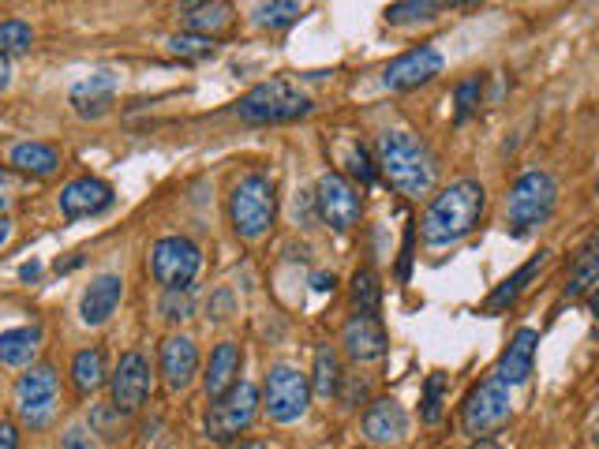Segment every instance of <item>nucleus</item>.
I'll use <instances>...</instances> for the list:
<instances>
[{"instance_id": "33", "label": "nucleus", "mask_w": 599, "mask_h": 449, "mask_svg": "<svg viewBox=\"0 0 599 449\" xmlns=\"http://www.w3.org/2000/svg\"><path fill=\"white\" fill-rule=\"evenodd\" d=\"M169 49L177 53V57H184V60H206V57H214V53H217V45H214V38H206V34L184 31V34H177V38H169Z\"/></svg>"}, {"instance_id": "43", "label": "nucleus", "mask_w": 599, "mask_h": 449, "mask_svg": "<svg viewBox=\"0 0 599 449\" xmlns=\"http://www.w3.org/2000/svg\"><path fill=\"white\" fill-rule=\"evenodd\" d=\"M468 449H506V446H498V442H491V438H476Z\"/></svg>"}, {"instance_id": "9", "label": "nucleus", "mask_w": 599, "mask_h": 449, "mask_svg": "<svg viewBox=\"0 0 599 449\" xmlns=\"http://www.w3.org/2000/svg\"><path fill=\"white\" fill-rule=\"evenodd\" d=\"M307 405H312V382H307L304 371L289 368V363H278L267 374V416L274 424H296L304 419Z\"/></svg>"}, {"instance_id": "8", "label": "nucleus", "mask_w": 599, "mask_h": 449, "mask_svg": "<svg viewBox=\"0 0 599 449\" xmlns=\"http://www.w3.org/2000/svg\"><path fill=\"white\" fill-rule=\"evenodd\" d=\"M259 412V390L251 382H236L222 397H214L211 412H206V438L214 442H236L240 430L251 427Z\"/></svg>"}, {"instance_id": "47", "label": "nucleus", "mask_w": 599, "mask_h": 449, "mask_svg": "<svg viewBox=\"0 0 599 449\" xmlns=\"http://www.w3.org/2000/svg\"><path fill=\"white\" fill-rule=\"evenodd\" d=\"M592 442H596V446H599V416H596V419H592Z\"/></svg>"}, {"instance_id": "46", "label": "nucleus", "mask_w": 599, "mask_h": 449, "mask_svg": "<svg viewBox=\"0 0 599 449\" xmlns=\"http://www.w3.org/2000/svg\"><path fill=\"white\" fill-rule=\"evenodd\" d=\"M236 449H270V446H267V442H240Z\"/></svg>"}, {"instance_id": "14", "label": "nucleus", "mask_w": 599, "mask_h": 449, "mask_svg": "<svg viewBox=\"0 0 599 449\" xmlns=\"http://www.w3.org/2000/svg\"><path fill=\"white\" fill-rule=\"evenodd\" d=\"M344 352L352 356L357 363H371V360H383L386 348H389V337L383 323H378V315H371V311H357V315L344 323Z\"/></svg>"}, {"instance_id": "15", "label": "nucleus", "mask_w": 599, "mask_h": 449, "mask_svg": "<svg viewBox=\"0 0 599 449\" xmlns=\"http://www.w3.org/2000/svg\"><path fill=\"white\" fill-rule=\"evenodd\" d=\"M405 435H408V412L402 401L383 397L364 412V438L371 446L389 449V446L405 442Z\"/></svg>"}, {"instance_id": "6", "label": "nucleus", "mask_w": 599, "mask_h": 449, "mask_svg": "<svg viewBox=\"0 0 599 449\" xmlns=\"http://www.w3.org/2000/svg\"><path fill=\"white\" fill-rule=\"evenodd\" d=\"M510 416H513L510 386H506L498 374H491V379H484L479 386L468 390L465 405H461V430H465L468 438H487Z\"/></svg>"}, {"instance_id": "1", "label": "nucleus", "mask_w": 599, "mask_h": 449, "mask_svg": "<svg viewBox=\"0 0 599 449\" xmlns=\"http://www.w3.org/2000/svg\"><path fill=\"white\" fill-rule=\"evenodd\" d=\"M487 206V191L479 180H457L447 191L431 199V206L420 217V236L428 247H450L465 240L472 228L479 225Z\"/></svg>"}, {"instance_id": "20", "label": "nucleus", "mask_w": 599, "mask_h": 449, "mask_svg": "<svg viewBox=\"0 0 599 449\" xmlns=\"http://www.w3.org/2000/svg\"><path fill=\"white\" fill-rule=\"evenodd\" d=\"M596 289H599V233H592L574 251L569 270H566V289L562 292H566V300H580Z\"/></svg>"}, {"instance_id": "36", "label": "nucleus", "mask_w": 599, "mask_h": 449, "mask_svg": "<svg viewBox=\"0 0 599 449\" xmlns=\"http://www.w3.org/2000/svg\"><path fill=\"white\" fill-rule=\"evenodd\" d=\"M161 315L169 323H180V318L192 315V292L188 289H166V300H161Z\"/></svg>"}, {"instance_id": "3", "label": "nucleus", "mask_w": 599, "mask_h": 449, "mask_svg": "<svg viewBox=\"0 0 599 449\" xmlns=\"http://www.w3.org/2000/svg\"><path fill=\"white\" fill-rule=\"evenodd\" d=\"M558 206V184L551 172H524V177H517V184L510 188V199H506V228H510V236L517 240H524V236H532L540 225L551 222V214H555Z\"/></svg>"}, {"instance_id": "41", "label": "nucleus", "mask_w": 599, "mask_h": 449, "mask_svg": "<svg viewBox=\"0 0 599 449\" xmlns=\"http://www.w3.org/2000/svg\"><path fill=\"white\" fill-rule=\"evenodd\" d=\"M38 273H42V266H38V262H26L23 270H20V278H23V281H38Z\"/></svg>"}, {"instance_id": "25", "label": "nucleus", "mask_w": 599, "mask_h": 449, "mask_svg": "<svg viewBox=\"0 0 599 449\" xmlns=\"http://www.w3.org/2000/svg\"><path fill=\"white\" fill-rule=\"evenodd\" d=\"M8 161L20 172H31V177H53L60 169V154L49 143H15L8 150Z\"/></svg>"}, {"instance_id": "13", "label": "nucleus", "mask_w": 599, "mask_h": 449, "mask_svg": "<svg viewBox=\"0 0 599 449\" xmlns=\"http://www.w3.org/2000/svg\"><path fill=\"white\" fill-rule=\"evenodd\" d=\"M109 390H113V405L116 408L135 412L150 393V363L143 360L139 352H124L121 363H116V371H113Z\"/></svg>"}, {"instance_id": "10", "label": "nucleus", "mask_w": 599, "mask_h": 449, "mask_svg": "<svg viewBox=\"0 0 599 449\" xmlns=\"http://www.w3.org/2000/svg\"><path fill=\"white\" fill-rule=\"evenodd\" d=\"M199 266H203V251L188 236H161L150 251V270L158 278V285L166 289H188Z\"/></svg>"}, {"instance_id": "22", "label": "nucleus", "mask_w": 599, "mask_h": 449, "mask_svg": "<svg viewBox=\"0 0 599 449\" xmlns=\"http://www.w3.org/2000/svg\"><path fill=\"white\" fill-rule=\"evenodd\" d=\"M240 363H244V356H240V345H233V341H222L211 352V368H206L203 374V382H206V397H222L225 390H233L236 386V374H240Z\"/></svg>"}, {"instance_id": "39", "label": "nucleus", "mask_w": 599, "mask_h": 449, "mask_svg": "<svg viewBox=\"0 0 599 449\" xmlns=\"http://www.w3.org/2000/svg\"><path fill=\"white\" fill-rule=\"evenodd\" d=\"M0 449H20V435H15V427L4 424V419H0Z\"/></svg>"}, {"instance_id": "32", "label": "nucleus", "mask_w": 599, "mask_h": 449, "mask_svg": "<svg viewBox=\"0 0 599 449\" xmlns=\"http://www.w3.org/2000/svg\"><path fill=\"white\" fill-rule=\"evenodd\" d=\"M447 390H450V382H447V374L442 371H434L431 379H428V386H423V401H420V419L428 427H434L442 419V405H447Z\"/></svg>"}, {"instance_id": "27", "label": "nucleus", "mask_w": 599, "mask_h": 449, "mask_svg": "<svg viewBox=\"0 0 599 449\" xmlns=\"http://www.w3.org/2000/svg\"><path fill=\"white\" fill-rule=\"evenodd\" d=\"M450 0H394L386 8V23L389 26H416V23H431L447 12Z\"/></svg>"}, {"instance_id": "4", "label": "nucleus", "mask_w": 599, "mask_h": 449, "mask_svg": "<svg viewBox=\"0 0 599 449\" xmlns=\"http://www.w3.org/2000/svg\"><path fill=\"white\" fill-rule=\"evenodd\" d=\"M312 98L304 90H296L285 79H267L259 87H251L248 94L236 102V116L248 124H289L312 116Z\"/></svg>"}, {"instance_id": "24", "label": "nucleus", "mask_w": 599, "mask_h": 449, "mask_svg": "<svg viewBox=\"0 0 599 449\" xmlns=\"http://www.w3.org/2000/svg\"><path fill=\"white\" fill-rule=\"evenodd\" d=\"M42 348V329L38 326H15L0 334V363L4 368H26Z\"/></svg>"}, {"instance_id": "21", "label": "nucleus", "mask_w": 599, "mask_h": 449, "mask_svg": "<svg viewBox=\"0 0 599 449\" xmlns=\"http://www.w3.org/2000/svg\"><path fill=\"white\" fill-rule=\"evenodd\" d=\"M113 98H116V76H113V71H98V76H90V79L71 87V105H76V113L87 116V121L105 116L109 105H113Z\"/></svg>"}, {"instance_id": "16", "label": "nucleus", "mask_w": 599, "mask_h": 449, "mask_svg": "<svg viewBox=\"0 0 599 449\" xmlns=\"http://www.w3.org/2000/svg\"><path fill=\"white\" fill-rule=\"evenodd\" d=\"M113 188L105 184V180H98V177H79V180H71V184L60 191V210H65V217H94V214H102V210L113 206Z\"/></svg>"}, {"instance_id": "44", "label": "nucleus", "mask_w": 599, "mask_h": 449, "mask_svg": "<svg viewBox=\"0 0 599 449\" xmlns=\"http://www.w3.org/2000/svg\"><path fill=\"white\" fill-rule=\"evenodd\" d=\"M8 240H12V225H8L4 217H0V247H4Z\"/></svg>"}, {"instance_id": "12", "label": "nucleus", "mask_w": 599, "mask_h": 449, "mask_svg": "<svg viewBox=\"0 0 599 449\" xmlns=\"http://www.w3.org/2000/svg\"><path fill=\"white\" fill-rule=\"evenodd\" d=\"M442 53L434 45H416V49L402 53L397 60H389L383 68V87L386 90H416L423 82L442 76Z\"/></svg>"}, {"instance_id": "42", "label": "nucleus", "mask_w": 599, "mask_h": 449, "mask_svg": "<svg viewBox=\"0 0 599 449\" xmlns=\"http://www.w3.org/2000/svg\"><path fill=\"white\" fill-rule=\"evenodd\" d=\"M315 289H319V292H330V289H334V273H315Z\"/></svg>"}, {"instance_id": "28", "label": "nucleus", "mask_w": 599, "mask_h": 449, "mask_svg": "<svg viewBox=\"0 0 599 449\" xmlns=\"http://www.w3.org/2000/svg\"><path fill=\"white\" fill-rule=\"evenodd\" d=\"M71 379H76L79 393H94L105 382V352L102 348H83L71 360Z\"/></svg>"}, {"instance_id": "18", "label": "nucleus", "mask_w": 599, "mask_h": 449, "mask_svg": "<svg viewBox=\"0 0 599 449\" xmlns=\"http://www.w3.org/2000/svg\"><path fill=\"white\" fill-rule=\"evenodd\" d=\"M199 371V348L192 337H166L161 345V374H166V386L172 393L188 390L195 382Z\"/></svg>"}, {"instance_id": "35", "label": "nucleus", "mask_w": 599, "mask_h": 449, "mask_svg": "<svg viewBox=\"0 0 599 449\" xmlns=\"http://www.w3.org/2000/svg\"><path fill=\"white\" fill-rule=\"evenodd\" d=\"M479 94H484V79H465V82H461V87H457V98H453V102H457V113H453V121L465 124L468 116L476 113Z\"/></svg>"}, {"instance_id": "17", "label": "nucleus", "mask_w": 599, "mask_h": 449, "mask_svg": "<svg viewBox=\"0 0 599 449\" xmlns=\"http://www.w3.org/2000/svg\"><path fill=\"white\" fill-rule=\"evenodd\" d=\"M124 300V278H116V273H102V278H94L83 292V300H79V318H83L87 326H102L113 318V311L121 307Z\"/></svg>"}, {"instance_id": "26", "label": "nucleus", "mask_w": 599, "mask_h": 449, "mask_svg": "<svg viewBox=\"0 0 599 449\" xmlns=\"http://www.w3.org/2000/svg\"><path fill=\"white\" fill-rule=\"evenodd\" d=\"M229 26H233V4H229V0H206V4H199V8H188V15H184V31L206 34V38L229 31Z\"/></svg>"}, {"instance_id": "23", "label": "nucleus", "mask_w": 599, "mask_h": 449, "mask_svg": "<svg viewBox=\"0 0 599 449\" xmlns=\"http://www.w3.org/2000/svg\"><path fill=\"white\" fill-rule=\"evenodd\" d=\"M547 255H551V251H540V255H532V259L524 262L521 270L513 273V278H506L502 285H498V289L491 292V296H487V304H484V307L491 311V315H498V311H506V307H513L517 300H521L524 292H529V285L535 281V273H540L543 266H547Z\"/></svg>"}, {"instance_id": "34", "label": "nucleus", "mask_w": 599, "mask_h": 449, "mask_svg": "<svg viewBox=\"0 0 599 449\" xmlns=\"http://www.w3.org/2000/svg\"><path fill=\"white\" fill-rule=\"evenodd\" d=\"M34 45V31L23 20L0 23V53H26Z\"/></svg>"}, {"instance_id": "2", "label": "nucleus", "mask_w": 599, "mask_h": 449, "mask_svg": "<svg viewBox=\"0 0 599 449\" xmlns=\"http://www.w3.org/2000/svg\"><path fill=\"white\" fill-rule=\"evenodd\" d=\"M378 172L402 195H428L439 177V165L412 132H383L378 135Z\"/></svg>"}, {"instance_id": "38", "label": "nucleus", "mask_w": 599, "mask_h": 449, "mask_svg": "<svg viewBox=\"0 0 599 449\" xmlns=\"http://www.w3.org/2000/svg\"><path fill=\"white\" fill-rule=\"evenodd\" d=\"M94 430H87V427H71L68 435H65V442H60V449H98L94 446Z\"/></svg>"}, {"instance_id": "40", "label": "nucleus", "mask_w": 599, "mask_h": 449, "mask_svg": "<svg viewBox=\"0 0 599 449\" xmlns=\"http://www.w3.org/2000/svg\"><path fill=\"white\" fill-rule=\"evenodd\" d=\"M12 82V64H8V53H0V90Z\"/></svg>"}, {"instance_id": "5", "label": "nucleus", "mask_w": 599, "mask_h": 449, "mask_svg": "<svg viewBox=\"0 0 599 449\" xmlns=\"http://www.w3.org/2000/svg\"><path fill=\"white\" fill-rule=\"evenodd\" d=\"M274 214H278L274 180H270L267 172H248L229 195V217H233L236 236L262 240V236L270 233V225H274Z\"/></svg>"}, {"instance_id": "7", "label": "nucleus", "mask_w": 599, "mask_h": 449, "mask_svg": "<svg viewBox=\"0 0 599 449\" xmlns=\"http://www.w3.org/2000/svg\"><path fill=\"white\" fill-rule=\"evenodd\" d=\"M57 405H60V382L49 363H38V368H31L15 382V408H20V419L31 430L49 427L53 416H57Z\"/></svg>"}, {"instance_id": "37", "label": "nucleus", "mask_w": 599, "mask_h": 449, "mask_svg": "<svg viewBox=\"0 0 599 449\" xmlns=\"http://www.w3.org/2000/svg\"><path fill=\"white\" fill-rule=\"evenodd\" d=\"M349 177L360 180L364 188L375 184V161H371V154L364 150V146H352V154H349Z\"/></svg>"}, {"instance_id": "48", "label": "nucleus", "mask_w": 599, "mask_h": 449, "mask_svg": "<svg viewBox=\"0 0 599 449\" xmlns=\"http://www.w3.org/2000/svg\"><path fill=\"white\" fill-rule=\"evenodd\" d=\"M199 4H206V0H184V8H199Z\"/></svg>"}, {"instance_id": "45", "label": "nucleus", "mask_w": 599, "mask_h": 449, "mask_svg": "<svg viewBox=\"0 0 599 449\" xmlns=\"http://www.w3.org/2000/svg\"><path fill=\"white\" fill-rule=\"evenodd\" d=\"M588 311H592V315L599 318V289H596V292H588Z\"/></svg>"}, {"instance_id": "11", "label": "nucleus", "mask_w": 599, "mask_h": 449, "mask_svg": "<svg viewBox=\"0 0 599 449\" xmlns=\"http://www.w3.org/2000/svg\"><path fill=\"white\" fill-rule=\"evenodd\" d=\"M315 206H319V217L330 228H352L360 222V214H364V203H360L357 188L349 184V180L341 177V172H326L319 180V191H315Z\"/></svg>"}, {"instance_id": "19", "label": "nucleus", "mask_w": 599, "mask_h": 449, "mask_svg": "<svg viewBox=\"0 0 599 449\" xmlns=\"http://www.w3.org/2000/svg\"><path fill=\"white\" fill-rule=\"evenodd\" d=\"M535 345H540V334H535V329L524 326V329H517V334H513V341L506 345V352L498 356V368H495V374L506 382V386H521V382L532 374Z\"/></svg>"}, {"instance_id": "49", "label": "nucleus", "mask_w": 599, "mask_h": 449, "mask_svg": "<svg viewBox=\"0 0 599 449\" xmlns=\"http://www.w3.org/2000/svg\"><path fill=\"white\" fill-rule=\"evenodd\" d=\"M457 4H472V0H457Z\"/></svg>"}, {"instance_id": "29", "label": "nucleus", "mask_w": 599, "mask_h": 449, "mask_svg": "<svg viewBox=\"0 0 599 449\" xmlns=\"http://www.w3.org/2000/svg\"><path fill=\"white\" fill-rule=\"evenodd\" d=\"M312 386L319 397H338V390H341V360H338V352H334L330 345H323L319 352H315V374H312Z\"/></svg>"}, {"instance_id": "30", "label": "nucleus", "mask_w": 599, "mask_h": 449, "mask_svg": "<svg viewBox=\"0 0 599 449\" xmlns=\"http://www.w3.org/2000/svg\"><path fill=\"white\" fill-rule=\"evenodd\" d=\"M251 15H256L262 31H285V26H293L304 15V8H300V0H262Z\"/></svg>"}, {"instance_id": "31", "label": "nucleus", "mask_w": 599, "mask_h": 449, "mask_svg": "<svg viewBox=\"0 0 599 449\" xmlns=\"http://www.w3.org/2000/svg\"><path fill=\"white\" fill-rule=\"evenodd\" d=\"M352 304H357V311H371V315H378V300H383V289H378V278L375 270H357L352 273Z\"/></svg>"}]
</instances>
